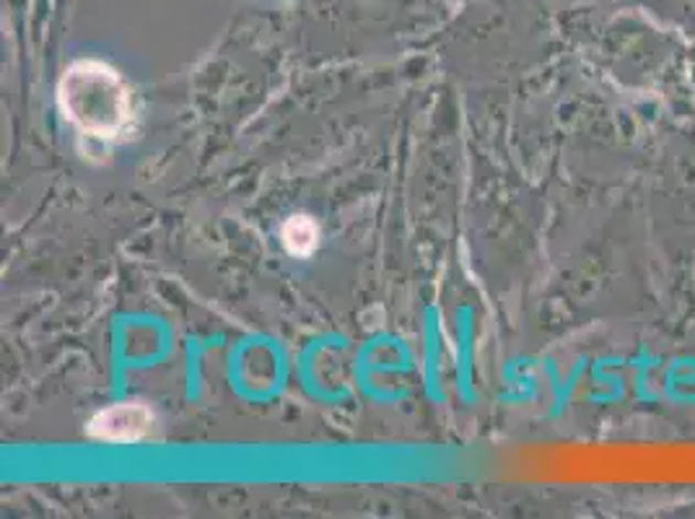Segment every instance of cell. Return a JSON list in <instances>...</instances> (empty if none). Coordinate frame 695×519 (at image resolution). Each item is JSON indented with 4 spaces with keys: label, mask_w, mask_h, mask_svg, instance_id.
<instances>
[{
    "label": "cell",
    "mask_w": 695,
    "mask_h": 519,
    "mask_svg": "<svg viewBox=\"0 0 695 519\" xmlns=\"http://www.w3.org/2000/svg\"><path fill=\"white\" fill-rule=\"evenodd\" d=\"M281 237H283L285 250H289L291 255H296V258H306V255H312L314 247H317L319 231L312 218L294 216L283 224Z\"/></svg>",
    "instance_id": "cell-3"
},
{
    "label": "cell",
    "mask_w": 695,
    "mask_h": 519,
    "mask_svg": "<svg viewBox=\"0 0 695 519\" xmlns=\"http://www.w3.org/2000/svg\"><path fill=\"white\" fill-rule=\"evenodd\" d=\"M153 426V415L141 403H122L115 408H105L94 415L89 423V434L99 442L130 444L149 434Z\"/></svg>",
    "instance_id": "cell-2"
},
{
    "label": "cell",
    "mask_w": 695,
    "mask_h": 519,
    "mask_svg": "<svg viewBox=\"0 0 695 519\" xmlns=\"http://www.w3.org/2000/svg\"><path fill=\"white\" fill-rule=\"evenodd\" d=\"M61 107L78 130L91 138H112L130 122V89L117 71L97 61H80L65 71Z\"/></svg>",
    "instance_id": "cell-1"
}]
</instances>
